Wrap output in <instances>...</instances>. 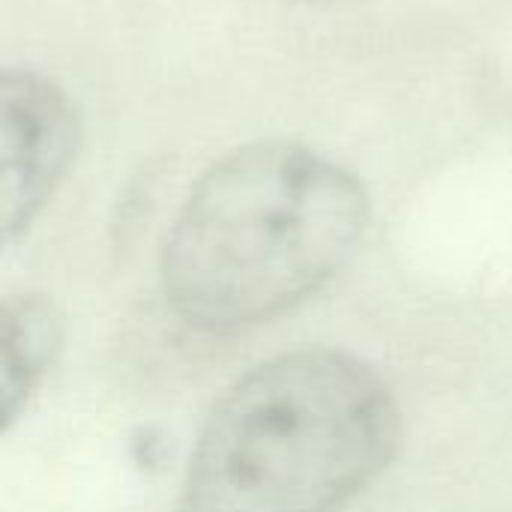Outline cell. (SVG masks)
<instances>
[{"label":"cell","mask_w":512,"mask_h":512,"mask_svg":"<svg viewBox=\"0 0 512 512\" xmlns=\"http://www.w3.org/2000/svg\"><path fill=\"white\" fill-rule=\"evenodd\" d=\"M369 195L339 162L288 141L216 159L162 249L171 312L210 333L270 321L321 291L354 255Z\"/></svg>","instance_id":"obj_1"},{"label":"cell","mask_w":512,"mask_h":512,"mask_svg":"<svg viewBox=\"0 0 512 512\" xmlns=\"http://www.w3.org/2000/svg\"><path fill=\"white\" fill-rule=\"evenodd\" d=\"M390 387L327 348L279 354L243 375L207 417L180 512H336L396 456Z\"/></svg>","instance_id":"obj_2"},{"label":"cell","mask_w":512,"mask_h":512,"mask_svg":"<svg viewBox=\"0 0 512 512\" xmlns=\"http://www.w3.org/2000/svg\"><path fill=\"white\" fill-rule=\"evenodd\" d=\"M78 147L69 96L24 69L0 75V234L15 240L54 195Z\"/></svg>","instance_id":"obj_3"},{"label":"cell","mask_w":512,"mask_h":512,"mask_svg":"<svg viewBox=\"0 0 512 512\" xmlns=\"http://www.w3.org/2000/svg\"><path fill=\"white\" fill-rule=\"evenodd\" d=\"M63 324L51 300L36 294L9 297L0 309V420H12L54 363Z\"/></svg>","instance_id":"obj_4"}]
</instances>
